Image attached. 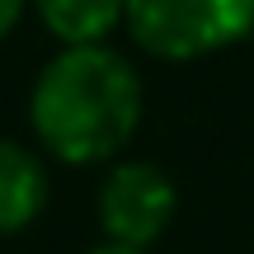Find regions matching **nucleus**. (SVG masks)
I'll return each mask as SVG.
<instances>
[{
  "label": "nucleus",
  "instance_id": "20e7f679",
  "mask_svg": "<svg viewBox=\"0 0 254 254\" xmlns=\"http://www.w3.org/2000/svg\"><path fill=\"white\" fill-rule=\"evenodd\" d=\"M47 207V170L28 146L0 136V236L33 226Z\"/></svg>",
  "mask_w": 254,
  "mask_h": 254
},
{
  "label": "nucleus",
  "instance_id": "f257e3e1",
  "mask_svg": "<svg viewBox=\"0 0 254 254\" xmlns=\"http://www.w3.org/2000/svg\"><path fill=\"white\" fill-rule=\"evenodd\" d=\"M146 90L136 66L109 43L62 47L38 71L28 123L47 155L62 165H104L141 127Z\"/></svg>",
  "mask_w": 254,
  "mask_h": 254
},
{
  "label": "nucleus",
  "instance_id": "0eeeda50",
  "mask_svg": "<svg viewBox=\"0 0 254 254\" xmlns=\"http://www.w3.org/2000/svg\"><path fill=\"white\" fill-rule=\"evenodd\" d=\"M90 254H151V250H132V245H113V240H104V245L90 250Z\"/></svg>",
  "mask_w": 254,
  "mask_h": 254
},
{
  "label": "nucleus",
  "instance_id": "39448f33",
  "mask_svg": "<svg viewBox=\"0 0 254 254\" xmlns=\"http://www.w3.org/2000/svg\"><path fill=\"white\" fill-rule=\"evenodd\" d=\"M33 9L62 47L109 43V33L127 24V0H33Z\"/></svg>",
  "mask_w": 254,
  "mask_h": 254
},
{
  "label": "nucleus",
  "instance_id": "7ed1b4c3",
  "mask_svg": "<svg viewBox=\"0 0 254 254\" xmlns=\"http://www.w3.org/2000/svg\"><path fill=\"white\" fill-rule=\"evenodd\" d=\"M174 184L151 160H123L99 184V226L113 245L151 250L174 221Z\"/></svg>",
  "mask_w": 254,
  "mask_h": 254
},
{
  "label": "nucleus",
  "instance_id": "423d86ee",
  "mask_svg": "<svg viewBox=\"0 0 254 254\" xmlns=\"http://www.w3.org/2000/svg\"><path fill=\"white\" fill-rule=\"evenodd\" d=\"M24 5L28 0H0V43H5V38L14 33V24L24 19Z\"/></svg>",
  "mask_w": 254,
  "mask_h": 254
},
{
  "label": "nucleus",
  "instance_id": "f03ea898",
  "mask_svg": "<svg viewBox=\"0 0 254 254\" xmlns=\"http://www.w3.org/2000/svg\"><path fill=\"white\" fill-rule=\"evenodd\" d=\"M127 33L160 62H198L254 33V0H127Z\"/></svg>",
  "mask_w": 254,
  "mask_h": 254
}]
</instances>
